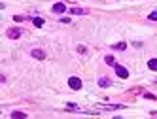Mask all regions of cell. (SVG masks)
I'll list each match as a JSON object with an SVG mask.
<instances>
[{
  "instance_id": "cell-1",
  "label": "cell",
  "mask_w": 157,
  "mask_h": 119,
  "mask_svg": "<svg viewBox=\"0 0 157 119\" xmlns=\"http://www.w3.org/2000/svg\"><path fill=\"white\" fill-rule=\"evenodd\" d=\"M82 80L80 78H78V76H70V78H68V87L72 89V91H80L82 89Z\"/></svg>"
},
{
  "instance_id": "cell-2",
  "label": "cell",
  "mask_w": 157,
  "mask_h": 119,
  "mask_svg": "<svg viewBox=\"0 0 157 119\" xmlns=\"http://www.w3.org/2000/svg\"><path fill=\"white\" fill-rule=\"evenodd\" d=\"M6 34H8V38L17 40V38H21V34H23V30H21V28H17V27H12V28H8V30H6Z\"/></svg>"
},
{
  "instance_id": "cell-3",
  "label": "cell",
  "mask_w": 157,
  "mask_h": 119,
  "mask_svg": "<svg viewBox=\"0 0 157 119\" xmlns=\"http://www.w3.org/2000/svg\"><path fill=\"white\" fill-rule=\"evenodd\" d=\"M116 74L119 76V78H123V80H125V78H129V70L125 68V66H121V64H116Z\"/></svg>"
},
{
  "instance_id": "cell-4",
  "label": "cell",
  "mask_w": 157,
  "mask_h": 119,
  "mask_svg": "<svg viewBox=\"0 0 157 119\" xmlns=\"http://www.w3.org/2000/svg\"><path fill=\"white\" fill-rule=\"evenodd\" d=\"M30 55L34 59H38V61H44V59H46V51H44V49H32Z\"/></svg>"
},
{
  "instance_id": "cell-5",
  "label": "cell",
  "mask_w": 157,
  "mask_h": 119,
  "mask_svg": "<svg viewBox=\"0 0 157 119\" xmlns=\"http://www.w3.org/2000/svg\"><path fill=\"white\" fill-rule=\"evenodd\" d=\"M70 13H72V15H87L89 9H83V8H72Z\"/></svg>"
},
{
  "instance_id": "cell-6",
  "label": "cell",
  "mask_w": 157,
  "mask_h": 119,
  "mask_svg": "<svg viewBox=\"0 0 157 119\" xmlns=\"http://www.w3.org/2000/svg\"><path fill=\"white\" fill-rule=\"evenodd\" d=\"M66 12V6L64 4H55L53 6V13H64Z\"/></svg>"
},
{
  "instance_id": "cell-7",
  "label": "cell",
  "mask_w": 157,
  "mask_h": 119,
  "mask_svg": "<svg viewBox=\"0 0 157 119\" xmlns=\"http://www.w3.org/2000/svg\"><path fill=\"white\" fill-rule=\"evenodd\" d=\"M32 25H34V27H44V19L42 17H32Z\"/></svg>"
},
{
  "instance_id": "cell-8",
  "label": "cell",
  "mask_w": 157,
  "mask_h": 119,
  "mask_svg": "<svg viewBox=\"0 0 157 119\" xmlns=\"http://www.w3.org/2000/svg\"><path fill=\"white\" fill-rule=\"evenodd\" d=\"M98 85H100V87H110L112 81H110L108 78H100V80H98Z\"/></svg>"
},
{
  "instance_id": "cell-9",
  "label": "cell",
  "mask_w": 157,
  "mask_h": 119,
  "mask_svg": "<svg viewBox=\"0 0 157 119\" xmlns=\"http://www.w3.org/2000/svg\"><path fill=\"white\" fill-rule=\"evenodd\" d=\"M12 117H13V119H25L27 113H25V112H12Z\"/></svg>"
},
{
  "instance_id": "cell-10",
  "label": "cell",
  "mask_w": 157,
  "mask_h": 119,
  "mask_svg": "<svg viewBox=\"0 0 157 119\" xmlns=\"http://www.w3.org/2000/svg\"><path fill=\"white\" fill-rule=\"evenodd\" d=\"M104 62L108 64V66H116V61H114V57H112V55H106L104 57Z\"/></svg>"
},
{
  "instance_id": "cell-11",
  "label": "cell",
  "mask_w": 157,
  "mask_h": 119,
  "mask_svg": "<svg viewBox=\"0 0 157 119\" xmlns=\"http://www.w3.org/2000/svg\"><path fill=\"white\" fill-rule=\"evenodd\" d=\"M148 68L150 70H157V59H150L148 61Z\"/></svg>"
},
{
  "instance_id": "cell-12",
  "label": "cell",
  "mask_w": 157,
  "mask_h": 119,
  "mask_svg": "<svg viewBox=\"0 0 157 119\" xmlns=\"http://www.w3.org/2000/svg\"><path fill=\"white\" fill-rule=\"evenodd\" d=\"M112 47H114V49H117V51H123V49L127 47V44H125V42H119V44H116V46H112Z\"/></svg>"
},
{
  "instance_id": "cell-13",
  "label": "cell",
  "mask_w": 157,
  "mask_h": 119,
  "mask_svg": "<svg viewBox=\"0 0 157 119\" xmlns=\"http://www.w3.org/2000/svg\"><path fill=\"white\" fill-rule=\"evenodd\" d=\"M150 19H151V21H157V12H151V13H150Z\"/></svg>"
},
{
  "instance_id": "cell-14",
  "label": "cell",
  "mask_w": 157,
  "mask_h": 119,
  "mask_svg": "<svg viewBox=\"0 0 157 119\" xmlns=\"http://www.w3.org/2000/svg\"><path fill=\"white\" fill-rule=\"evenodd\" d=\"M23 19H25L23 15H15V17H13V21H17V23H21V21H23Z\"/></svg>"
},
{
  "instance_id": "cell-15",
  "label": "cell",
  "mask_w": 157,
  "mask_h": 119,
  "mask_svg": "<svg viewBox=\"0 0 157 119\" xmlns=\"http://www.w3.org/2000/svg\"><path fill=\"white\" fill-rule=\"evenodd\" d=\"M144 96H146V99H151V100H153V99H155V95H151V93H146V95H144Z\"/></svg>"
},
{
  "instance_id": "cell-16",
  "label": "cell",
  "mask_w": 157,
  "mask_h": 119,
  "mask_svg": "<svg viewBox=\"0 0 157 119\" xmlns=\"http://www.w3.org/2000/svg\"><path fill=\"white\" fill-rule=\"evenodd\" d=\"M66 106H68V110H76V108H78V106H76V104H72V102H70V104H66Z\"/></svg>"
},
{
  "instance_id": "cell-17",
  "label": "cell",
  "mask_w": 157,
  "mask_h": 119,
  "mask_svg": "<svg viewBox=\"0 0 157 119\" xmlns=\"http://www.w3.org/2000/svg\"><path fill=\"white\" fill-rule=\"evenodd\" d=\"M151 115H153V117H155V115H157V112H151Z\"/></svg>"
}]
</instances>
